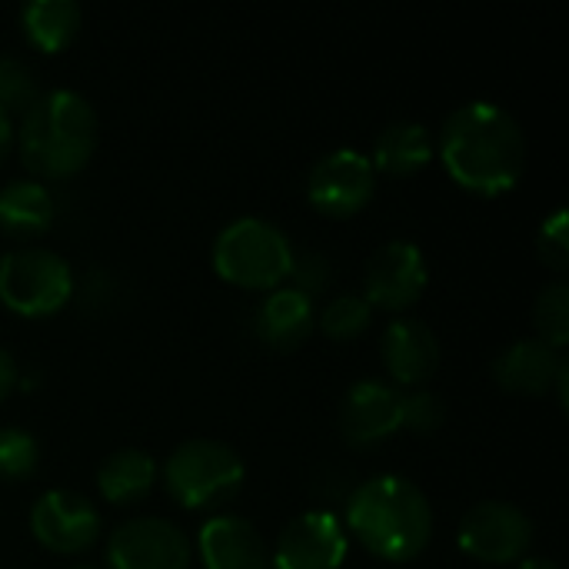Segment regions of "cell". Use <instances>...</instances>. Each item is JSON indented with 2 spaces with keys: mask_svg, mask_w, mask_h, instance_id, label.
I'll return each instance as SVG.
<instances>
[{
  "mask_svg": "<svg viewBox=\"0 0 569 569\" xmlns=\"http://www.w3.org/2000/svg\"><path fill=\"white\" fill-rule=\"evenodd\" d=\"M447 173L470 193L500 197L513 190L527 167V137L520 120L493 100L460 103L437 137Z\"/></svg>",
  "mask_w": 569,
  "mask_h": 569,
  "instance_id": "obj_1",
  "label": "cell"
},
{
  "mask_svg": "<svg viewBox=\"0 0 569 569\" xmlns=\"http://www.w3.org/2000/svg\"><path fill=\"white\" fill-rule=\"evenodd\" d=\"M343 527L373 557L407 563L433 540V507L413 480L400 473H377L350 493Z\"/></svg>",
  "mask_w": 569,
  "mask_h": 569,
  "instance_id": "obj_2",
  "label": "cell"
},
{
  "mask_svg": "<svg viewBox=\"0 0 569 569\" xmlns=\"http://www.w3.org/2000/svg\"><path fill=\"white\" fill-rule=\"evenodd\" d=\"M13 137L30 173L60 180L90 160L97 147V110L83 93L57 87L37 93V100L23 110L20 130H13Z\"/></svg>",
  "mask_w": 569,
  "mask_h": 569,
  "instance_id": "obj_3",
  "label": "cell"
},
{
  "mask_svg": "<svg viewBox=\"0 0 569 569\" xmlns=\"http://www.w3.org/2000/svg\"><path fill=\"white\" fill-rule=\"evenodd\" d=\"M290 237L267 217H233L213 237V270L247 290L283 287L293 263Z\"/></svg>",
  "mask_w": 569,
  "mask_h": 569,
  "instance_id": "obj_4",
  "label": "cell"
},
{
  "mask_svg": "<svg viewBox=\"0 0 569 569\" xmlns=\"http://www.w3.org/2000/svg\"><path fill=\"white\" fill-rule=\"evenodd\" d=\"M243 477L247 467L240 453L230 443L210 437L183 440L180 447H173V453L163 463V483L170 497L187 510H207L227 503L243 487Z\"/></svg>",
  "mask_w": 569,
  "mask_h": 569,
  "instance_id": "obj_5",
  "label": "cell"
},
{
  "mask_svg": "<svg viewBox=\"0 0 569 569\" xmlns=\"http://www.w3.org/2000/svg\"><path fill=\"white\" fill-rule=\"evenodd\" d=\"M73 270L50 247H17L0 257V303L20 317H50L73 297Z\"/></svg>",
  "mask_w": 569,
  "mask_h": 569,
  "instance_id": "obj_6",
  "label": "cell"
},
{
  "mask_svg": "<svg viewBox=\"0 0 569 569\" xmlns=\"http://www.w3.org/2000/svg\"><path fill=\"white\" fill-rule=\"evenodd\" d=\"M457 543L480 563H517L533 543V520L517 503L480 500L463 513Z\"/></svg>",
  "mask_w": 569,
  "mask_h": 569,
  "instance_id": "obj_7",
  "label": "cell"
},
{
  "mask_svg": "<svg viewBox=\"0 0 569 569\" xmlns=\"http://www.w3.org/2000/svg\"><path fill=\"white\" fill-rule=\"evenodd\" d=\"M193 543L167 517L123 520L107 540L110 569H190Z\"/></svg>",
  "mask_w": 569,
  "mask_h": 569,
  "instance_id": "obj_8",
  "label": "cell"
},
{
  "mask_svg": "<svg viewBox=\"0 0 569 569\" xmlns=\"http://www.w3.org/2000/svg\"><path fill=\"white\" fill-rule=\"evenodd\" d=\"M377 190V170L363 150L337 147L323 153L307 177L310 203L327 217H353L370 203Z\"/></svg>",
  "mask_w": 569,
  "mask_h": 569,
  "instance_id": "obj_9",
  "label": "cell"
},
{
  "mask_svg": "<svg viewBox=\"0 0 569 569\" xmlns=\"http://www.w3.org/2000/svg\"><path fill=\"white\" fill-rule=\"evenodd\" d=\"M430 283L427 253L413 240H390L373 250L363 270V297L380 310H407Z\"/></svg>",
  "mask_w": 569,
  "mask_h": 569,
  "instance_id": "obj_10",
  "label": "cell"
},
{
  "mask_svg": "<svg viewBox=\"0 0 569 569\" xmlns=\"http://www.w3.org/2000/svg\"><path fill=\"white\" fill-rule=\"evenodd\" d=\"M350 550L343 520L330 510H307L293 517L277 537L270 567L277 569H340Z\"/></svg>",
  "mask_w": 569,
  "mask_h": 569,
  "instance_id": "obj_11",
  "label": "cell"
},
{
  "mask_svg": "<svg viewBox=\"0 0 569 569\" xmlns=\"http://www.w3.org/2000/svg\"><path fill=\"white\" fill-rule=\"evenodd\" d=\"M30 533L47 550L77 557L97 543L100 513L77 490H47L30 507Z\"/></svg>",
  "mask_w": 569,
  "mask_h": 569,
  "instance_id": "obj_12",
  "label": "cell"
},
{
  "mask_svg": "<svg viewBox=\"0 0 569 569\" xmlns=\"http://www.w3.org/2000/svg\"><path fill=\"white\" fill-rule=\"evenodd\" d=\"M340 427L353 447H370L393 437L403 427V393L383 380L350 383L340 407Z\"/></svg>",
  "mask_w": 569,
  "mask_h": 569,
  "instance_id": "obj_13",
  "label": "cell"
},
{
  "mask_svg": "<svg viewBox=\"0 0 569 569\" xmlns=\"http://www.w3.org/2000/svg\"><path fill=\"white\" fill-rule=\"evenodd\" d=\"M380 360L400 387H423L440 367V340L427 320L397 317L380 337Z\"/></svg>",
  "mask_w": 569,
  "mask_h": 569,
  "instance_id": "obj_14",
  "label": "cell"
},
{
  "mask_svg": "<svg viewBox=\"0 0 569 569\" xmlns=\"http://www.w3.org/2000/svg\"><path fill=\"white\" fill-rule=\"evenodd\" d=\"M197 550L207 569H270V547L260 530L237 513L210 517L197 533Z\"/></svg>",
  "mask_w": 569,
  "mask_h": 569,
  "instance_id": "obj_15",
  "label": "cell"
},
{
  "mask_svg": "<svg viewBox=\"0 0 569 569\" xmlns=\"http://www.w3.org/2000/svg\"><path fill=\"white\" fill-rule=\"evenodd\" d=\"M567 357L563 350H553L550 343L527 337V340H513L510 347H503L493 360V377L500 387L513 390V393H527V397H540L550 393L560 370H563Z\"/></svg>",
  "mask_w": 569,
  "mask_h": 569,
  "instance_id": "obj_16",
  "label": "cell"
},
{
  "mask_svg": "<svg viewBox=\"0 0 569 569\" xmlns=\"http://www.w3.org/2000/svg\"><path fill=\"white\" fill-rule=\"evenodd\" d=\"M313 327H317V303L293 287H273L253 313L257 337L273 350L300 347Z\"/></svg>",
  "mask_w": 569,
  "mask_h": 569,
  "instance_id": "obj_17",
  "label": "cell"
},
{
  "mask_svg": "<svg viewBox=\"0 0 569 569\" xmlns=\"http://www.w3.org/2000/svg\"><path fill=\"white\" fill-rule=\"evenodd\" d=\"M433 150H437V140L427 123L393 120L377 133L370 163L377 173L383 170L390 177H410V173H420L433 160Z\"/></svg>",
  "mask_w": 569,
  "mask_h": 569,
  "instance_id": "obj_18",
  "label": "cell"
},
{
  "mask_svg": "<svg viewBox=\"0 0 569 569\" xmlns=\"http://www.w3.org/2000/svg\"><path fill=\"white\" fill-rule=\"evenodd\" d=\"M57 217L53 193L37 177H17L0 187V230L17 240H33Z\"/></svg>",
  "mask_w": 569,
  "mask_h": 569,
  "instance_id": "obj_19",
  "label": "cell"
},
{
  "mask_svg": "<svg viewBox=\"0 0 569 569\" xmlns=\"http://www.w3.org/2000/svg\"><path fill=\"white\" fill-rule=\"evenodd\" d=\"M157 483V460L147 450L120 447L107 453L97 467V490L107 503L130 507L143 500Z\"/></svg>",
  "mask_w": 569,
  "mask_h": 569,
  "instance_id": "obj_20",
  "label": "cell"
},
{
  "mask_svg": "<svg viewBox=\"0 0 569 569\" xmlns=\"http://www.w3.org/2000/svg\"><path fill=\"white\" fill-rule=\"evenodd\" d=\"M80 20H83V10L77 0H27L20 10L27 40L47 53L67 47L77 37Z\"/></svg>",
  "mask_w": 569,
  "mask_h": 569,
  "instance_id": "obj_21",
  "label": "cell"
},
{
  "mask_svg": "<svg viewBox=\"0 0 569 569\" xmlns=\"http://www.w3.org/2000/svg\"><path fill=\"white\" fill-rule=\"evenodd\" d=\"M533 327L537 340L550 343L553 350H563L569 343V283L553 280L537 293L533 303Z\"/></svg>",
  "mask_w": 569,
  "mask_h": 569,
  "instance_id": "obj_22",
  "label": "cell"
},
{
  "mask_svg": "<svg viewBox=\"0 0 569 569\" xmlns=\"http://www.w3.org/2000/svg\"><path fill=\"white\" fill-rule=\"evenodd\" d=\"M370 320H373V307L367 303L363 293H337L317 313V327L330 340H350V337L363 333L370 327Z\"/></svg>",
  "mask_w": 569,
  "mask_h": 569,
  "instance_id": "obj_23",
  "label": "cell"
},
{
  "mask_svg": "<svg viewBox=\"0 0 569 569\" xmlns=\"http://www.w3.org/2000/svg\"><path fill=\"white\" fill-rule=\"evenodd\" d=\"M40 463V443L23 427H0V480H23Z\"/></svg>",
  "mask_w": 569,
  "mask_h": 569,
  "instance_id": "obj_24",
  "label": "cell"
},
{
  "mask_svg": "<svg viewBox=\"0 0 569 569\" xmlns=\"http://www.w3.org/2000/svg\"><path fill=\"white\" fill-rule=\"evenodd\" d=\"M37 73L30 70L27 60L13 53H0V107L10 110H27L37 100Z\"/></svg>",
  "mask_w": 569,
  "mask_h": 569,
  "instance_id": "obj_25",
  "label": "cell"
},
{
  "mask_svg": "<svg viewBox=\"0 0 569 569\" xmlns=\"http://www.w3.org/2000/svg\"><path fill=\"white\" fill-rule=\"evenodd\" d=\"M287 280H293L290 287L313 300V297H317V293H323V290H327V283L333 280V267H330V260H327L323 253H317V250H303V253H293V263H290Z\"/></svg>",
  "mask_w": 569,
  "mask_h": 569,
  "instance_id": "obj_26",
  "label": "cell"
},
{
  "mask_svg": "<svg viewBox=\"0 0 569 569\" xmlns=\"http://www.w3.org/2000/svg\"><path fill=\"white\" fill-rule=\"evenodd\" d=\"M443 420H447V407L437 393L427 390L403 393V427H410L413 433H433L443 427Z\"/></svg>",
  "mask_w": 569,
  "mask_h": 569,
  "instance_id": "obj_27",
  "label": "cell"
},
{
  "mask_svg": "<svg viewBox=\"0 0 569 569\" xmlns=\"http://www.w3.org/2000/svg\"><path fill=\"white\" fill-rule=\"evenodd\" d=\"M540 257L553 270H567L569 263V233H567V207H557L540 223Z\"/></svg>",
  "mask_w": 569,
  "mask_h": 569,
  "instance_id": "obj_28",
  "label": "cell"
},
{
  "mask_svg": "<svg viewBox=\"0 0 569 569\" xmlns=\"http://www.w3.org/2000/svg\"><path fill=\"white\" fill-rule=\"evenodd\" d=\"M17 377H20V373H17V360L10 357V350L0 347V400L17 387Z\"/></svg>",
  "mask_w": 569,
  "mask_h": 569,
  "instance_id": "obj_29",
  "label": "cell"
},
{
  "mask_svg": "<svg viewBox=\"0 0 569 569\" xmlns=\"http://www.w3.org/2000/svg\"><path fill=\"white\" fill-rule=\"evenodd\" d=\"M10 147H13V120H10V113L0 107V160L7 157Z\"/></svg>",
  "mask_w": 569,
  "mask_h": 569,
  "instance_id": "obj_30",
  "label": "cell"
},
{
  "mask_svg": "<svg viewBox=\"0 0 569 569\" xmlns=\"http://www.w3.org/2000/svg\"><path fill=\"white\" fill-rule=\"evenodd\" d=\"M517 569H560L550 557H523Z\"/></svg>",
  "mask_w": 569,
  "mask_h": 569,
  "instance_id": "obj_31",
  "label": "cell"
},
{
  "mask_svg": "<svg viewBox=\"0 0 569 569\" xmlns=\"http://www.w3.org/2000/svg\"><path fill=\"white\" fill-rule=\"evenodd\" d=\"M70 569H97V567H90V563H77V567H70Z\"/></svg>",
  "mask_w": 569,
  "mask_h": 569,
  "instance_id": "obj_32",
  "label": "cell"
}]
</instances>
